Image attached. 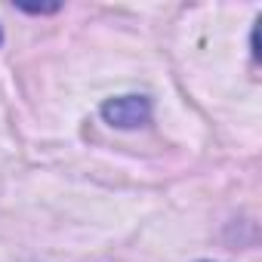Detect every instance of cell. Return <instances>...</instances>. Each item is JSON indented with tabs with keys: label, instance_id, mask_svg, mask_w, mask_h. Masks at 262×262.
<instances>
[{
	"label": "cell",
	"instance_id": "1",
	"mask_svg": "<svg viewBox=\"0 0 262 262\" xmlns=\"http://www.w3.org/2000/svg\"><path fill=\"white\" fill-rule=\"evenodd\" d=\"M102 114L108 123H117V126H139L148 120L151 108H148V99H142V96H123V99L105 102Z\"/></svg>",
	"mask_w": 262,
	"mask_h": 262
}]
</instances>
